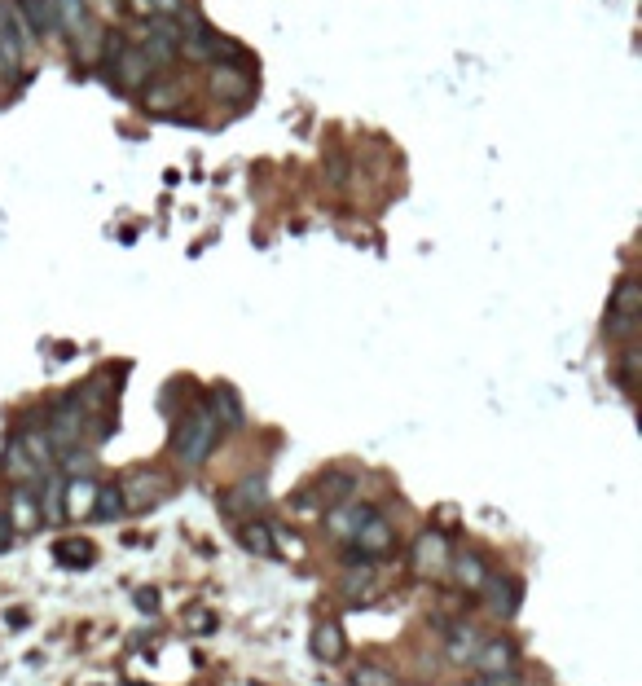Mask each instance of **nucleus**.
I'll return each mask as SVG.
<instances>
[{
	"mask_svg": "<svg viewBox=\"0 0 642 686\" xmlns=\"http://www.w3.org/2000/svg\"><path fill=\"white\" fill-rule=\"evenodd\" d=\"M216 440H220V423L207 409H194V414H185L181 423H176V436H172V449H176V458L185 462V467H203L207 458H212V449H216Z\"/></svg>",
	"mask_w": 642,
	"mask_h": 686,
	"instance_id": "obj_1",
	"label": "nucleus"
},
{
	"mask_svg": "<svg viewBox=\"0 0 642 686\" xmlns=\"http://www.w3.org/2000/svg\"><path fill=\"white\" fill-rule=\"evenodd\" d=\"M642 317V282L638 278H621L612 291V300H607V335L612 339H629L634 335Z\"/></svg>",
	"mask_w": 642,
	"mask_h": 686,
	"instance_id": "obj_2",
	"label": "nucleus"
},
{
	"mask_svg": "<svg viewBox=\"0 0 642 686\" xmlns=\"http://www.w3.org/2000/svg\"><path fill=\"white\" fill-rule=\"evenodd\" d=\"M141 58L150 62V71H163V66L176 62V22L172 18H150L146 44H141Z\"/></svg>",
	"mask_w": 642,
	"mask_h": 686,
	"instance_id": "obj_3",
	"label": "nucleus"
},
{
	"mask_svg": "<svg viewBox=\"0 0 642 686\" xmlns=\"http://www.w3.org/2000/svg\"><path fill=\"white\" fill-rule=\"evenodd\" d=\"M163 475L154 471H132L124 484H119V502H124V511H150L154 502H163Z\"/></svg>",
	"mask_w": 642,
	"mask_h": 686,
	"instance_id": "obj_4",
	"label": "nucleus"
},
{
	"mask_svg": "<svg viewBox=\"0 0 642 686\" xmlns=\"http://www.w3.org/2000/svg\"><path fill=\"white\" fill-rule=\"evenodd\" d=\"M449 537L436 533V528H427V533L414 537V568L423 572V577H440V572H449Z\"/></svg>",
	"mask_w": 642,
	"mask_h": 686,
	"instance_id": "obj_5",
	"label": "nucleus"
},
{
	"mask_svg": "<svg viewBox=\"0 0 642 686\" xmlns=\"http://www.w3.org/2000/svg\"><path fill=\"white\" fill-rule=\"evenodd\" d=\"M515 643L511 638H484L480 651L471 656V665L480 669V678H493V673H511L515 669Z\"/></svg>",
	"mask_w": 642,
	"mask_h": 686,
	"instance_id": "obj_6",
	"label": "nucleus"
},
{
	"mask_svg": "<svg viewBox=\"0 0 642 686\" xmlns=\"http://www.w3.org/2000/svg\"><path fill=\"white\" fill-rule=\"evenodd\" d=\"M264 502H269V489H264V475H247V480H242L238 489H229V493H225L220 511H225V515H256V511H264Z\"/></svg>",
	"mask_w": 642,
	"mask_h": 686,
	"instance_id": "obj_7",
	"label": "nucleus"
},
{
	"mask_svg": "<svg viewBox=\"0 0 642 686\" xmlns=\"http://www.w3.org/2000/svg\"><path fill=\"white\" fill-rule=\"evenodd\" d=\"M392 541H396V533H392V524H387V519H383L379 511H374V515L357 528V533H352V546L361 550V559H370V555H387V550H392Z\"/></svg>",
	"mask_w": 642,
	"mask_h": 686,
	"instance_id": "obj_8",
	"label": "nucleus"
},
{
	"mask_svg": "<svg viewBox=\"0 0 642 686\" xmlns=\"http://www.w3.org/2000/svg\"><path fill=\"white\" fill-rule=\"evenodd\" d=\"M49 9L58 18V31H66V36H93V18H88L84 0H49Z\"/></svg>",
	"mask_w": 642,
	"mask_h": 686,
	"instance_id": "obj_9",
	"label": "nucleus"
},
{
	"mask_svg": "<svg viewBox=\"0 0 642 686\" xmlns=\"http://www.w3.org/2000/svg\"><path fill=\"white\" fill-rule=\"evenodd\" d=\"M484 594H489V612L502 616V621H511V616L519 612V581L515 577H493V572H489Z\"/></svg>",
	"mask_w": 642,
	"mask_h": 686,
	"instance_id": "obj_10",
	"label": "nucleus"
},
{
	"mask_svg": "<svg viewBox=\"0 0 642 686\" xmlns=\"http://www.w3.org/2000/svg\"><path fill=\"white\" fill-rule=\"evenodd\" d=\"M0 471H5L14 484H36L40 475H44V471L36 467V462H31V453L22 449V440H18V436L5 445V458H0Z\"/></svg>",
	"mask_w": 642,
	"mask_h": 686,
	"instance_id": "obj_11",
	"label": "nucleus"
},
{
	"mask_svg": "<svg viewBox=\"0 0 642 686\" xmlns=\"http://www.w3.org/2000/svg\"><path fill=\"white\" fill-rule=\"evenodd\" d=\"M0 62H5V66H18V62H22L18 14L9 9V0H0Z\"/></svg>",
	"mask_w": 642,
	"mask_h": 686,
	"instance_id": "obj_12",
	"label": "nucleus"
},
{
	"mask_svg": "<svg viewBox=\"0 0 642 686\" xmlns=\"http://www.w3.org/2000/svg\"><path fill=\"white\" fill-rule=\"evenodd\" d=\"M449 572H453V581H458L462 590H471V594H480L484 581H489V568H484L480 555H453L449 559Z\"/></svg>",
	"mask_w": 642,
	"mask_h": 686,
	"instance_id": "obj_13",
	"label": "nucleus"
},
{
	"mask_svg": "<svg viewBox=\"0 0 642 686\" xmlns=\"http://www.w3.org/2000/svg\"><path fill=\"white\" fill-rule=\"evenodd\" d=\"M212 93L225 97V102H247V97H251V80L242 71H234V66H216V71H212Z\"/></svg>",
	"mask_w": 642,
	"mask_h": 686,
	"instance_id": "obj_14",
	"label": "nucleus"
},
{
	"mask_svg": "<svg viewBox=\"0 0 642 686\" xmlns=\"http://www.w3.org/2000/svg\"><path fill=\"white\" fill-rule=\"evenodd\" d=\"M374 515V506H365V502H352V506H339V511H330V533H335L339 541H352V533L365 524V519Z\"/></svg>",
	"mask_w": 642,
	"mask_h": 686,
	"instance_id": "obj_15",
	"label": "nucleus"
},
{
	"mask_svg": "<svg viewBox=\"0 0 642 686\" xmlns=\"http://www.w3.org/2000/svg\"><path fill=\"white\" fill-rule=\"evenodd\" d=\"M115 75H119V84H128V88H141V84H150V62L141 58V49H119V58H115Z\"/></svg>",
	"mask_w": 642,
	"mask_h": 686,
	"instance_id": "obj_16",
	"label": "nucleus"
},
{
	"mask_svg": "<svg viewBox=\"0 0 642 686\" xmlns=\"http://www.w3.org/2000/svg\"><path fill=\"white\" fill-rule=\"evenodd\" d=\"M480 643H484V634L475 625H453L445 634V647H449V656L458 660V665H467L475 651H480Z\"/></svg>",
	"mask_w": 642,
	"mask_h": 686,
	"instance_id": "obj_17",
	"label": "nucleus"
},
{
	"mask_svg": "<svg viewBox=\"0 0 642 686\" xmlns=\"http://www.w3.org/2000/svg\"><path fill=\"white\" fill-rule=\"evenodd\" d=\"M93 502H97V484L88 480V475H75V480L66 484V515L71 519L93 515Z\"/></svg>",
	"mask_w": 642,
	"mask_h": 686,
	"instance_id": "obj_18",
	"label": "nucleus"
},
{
	"mask_svg": "<svg viewBox=\"0 0 642 686\" xmlns=\"http://www.w3.org/2000/svg\"><path fill=\"white\" fill-rule=\"evenodd\" d=\"M207 414H212L220 427H242V401L234 396V387H216Z\"/></svg>",
	"mask_w": 642,
	"mask_h": 686,
	"instance_id": "obj_19",
	"label": "nucleus"
},
{
	"mask_svg": "<svg viewBox=\"0 0 642 686\" xmlns=\"http://www.w3.org/2000/svg\"><path fill=\"white\" fill-rule=\"evenodd\" d=\"M18 14L27 18V27L36 31V36H53V31H58V18H53L49 0H18Z\"/></svg>",
	"mask_w": 642,
	"mask_h": 686,
	"instance_id": "obj_20",
	"label": "nucleus"
},
{
	"mask_svg": "<svg viewBox=\"0 0 642 686\" xmlns=\"http://www.w3.org/2000/svg\"><path fill=\"white\" fill-rule=\"evenodd\" d=\"M313 656L317 660H339L343 656V634H339L335 621H321L313 629Z\"/></svg>",
	"mask_w": 642,
	"mask_h": 686,
	"instance_id": "obj_21",
	"label": "nucleus"
},
{
	"mask_svg": "<svg viewBox=\"0 0 642 686\" xmlns=\"http://www.w3.org/2000/svg\"><path fill=\"white\" fill-rule=\"evenodd\" d=\"M53 559L66 563V568H88V563H93V546L80 537H62V541H53Z\"/></svg>",
	"mask_w": 642,
	"mask_h": 686,
	"instance_id": "obj_22",
	"label": "nucleus"
},
{
	"mask_svg": "<svg viewBox=\"0 0 642 686\" xmlns=\"http://www.w3.org/2000/svg\"><path fill=\"white\" fill-rule=\"evenodd\" d=\"M352 686H401V682L383 665H361V669H352Z\"/></svg>",
	"mask_w": 642,
	"mask_h": 686,
	"instance_id": "obj_23",
	"label": "nucleus"
},
{
	"mask_svg": "<svg viewBox=\"0 0 642 686\" xmlns=\"http://www.w3.org/2000/svg\"><path fill=\"white\" fill-rule=\"evenodd\" d=\"M242 546H247V550H256V555H273L269 528H264V524H247V528H242Z\"/></svg>",
	"mask_w": 642,
	"mask_h": 686,
	"instance_id": "obj_24",
	"label": "nucleus"
},
{
	"mask_svg": "<svg viewBox=\"0 0 642 686\" xmlns=\"http://www.w3.org/2000/svg\"><path fill=\"white\" fill-rule=\"evenodd\" d=\"M119 511H124V502H119V489H97L93 515H97V519H115Z\"/></svg>",
	"mask_w": 642,
	"mask_h": 686,
	"instance_id": "obj_25",
	"label": "nucleus"
},
{
	"mask_svg": "<svg viewBox=\"0 0 642 686\" xmlns=\"http://www.w3.org/2000/svg\"><path fill=\"white\" fill-rule=\"evenodd\" d=\"M352 489H357V480H352V475H330V480H321V493H326L330 502H343Z\"/></svg>",
	"mask_w": 642,
	"mask_h": 686,
	"instance_id": "obj_26",
	"label": "nucleus"
},
{
	"mask_svg": "<svg viewBox=\"0 0 642 686\" xmlns=\"http://www.w3.org/2000/svg\"><path fill=\"white\" fill-rule=\"evenodd\" d=\"M172 102H176V93H172L168 84H159V88L150 84V93H146V106H150V110H168Z\"/></svg>",
	"mask_w": 642,
	"mask_h": 686,
	"instance_id": "obj_27",
	"label": "nucleus"
},
{
	"mask_svg": "<svg viewBox=\"0 0 642 686\" xmlns=\"http://www.w3.org/2000/svg\"><path fill=\"white\" fill-rule=\"evenodd\" d=\"M634 374H638V352L629 348V352H625V361H621V383L629 387V392H634Z\"/></svg>",
	"mask_w": 642,
	"mask_h": 686,
	"instance_id": "obj_28",
	"label": "nucleus"
},
{
	"mask_svg": "<svg viewBox=\"0 0 642 686\" xmlns=\"http://www.w3.org/2000/svg\"><path fill=\"white\" fill-rule=\"evenodd\" d=\"M14 511H18V528H27L31 515H36V511H31V497L27 493H14Z\"/></svg>",
	"mask_w": 642,
	"mask_h": 686,
	"instance_id": "obj_29",
	"label": "nucleus"
},
{
	"mask_svg": "<svg viewBox=\"0 0 642 686\" xmlns=\"http://www.w3.org/2000/svg\"><path fill=\"white\" fill-rule=\"evenodd\" d=\"M480 686H524V678L511 669V673H493V678H480Z\"/></svg>",
	"mask_w": 642,
	"mask_h": 686,
	"instance_id": "obj_30",
	"label": "nucleus"
},
{
	"mask_svg": "<svg viewBox=\"0 0 642 686\" xmlns=\"http://www.w3.org/2000/svg\"><path fill=\"white\" fill-rule=\"evenodd\" d=\"M251 686H260V682H251Z\"/></svg>",
	"mask_w": 642,
	"mask_h": 686,
	"instance_id": "obj_31",
	"label": "nucleus"
}]
</instances>
